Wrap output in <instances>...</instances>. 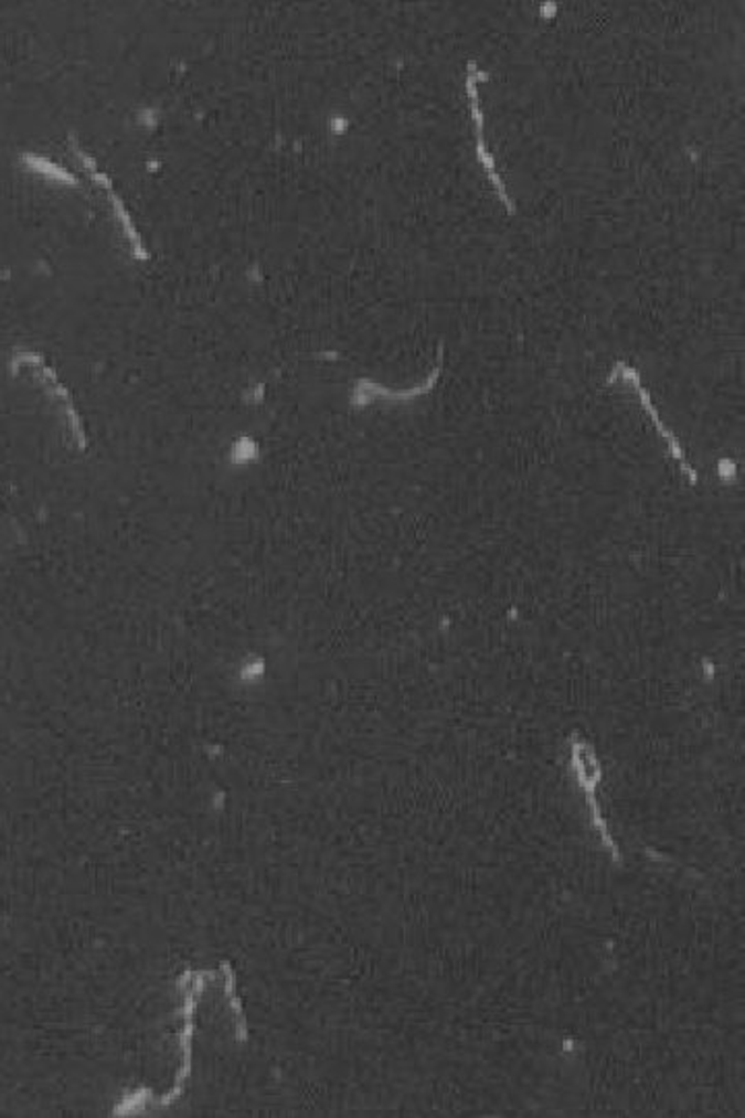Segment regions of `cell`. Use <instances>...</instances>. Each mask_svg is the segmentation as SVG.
<instances>
[{
	"label": "cell",
	"mask_w": 745,
	"mask_h": 1118,
	"mask_svg": "<svg viewBox=\"0 0 745 1118\" xmlns=\"http://www.w3.org/2000/svg\"><path fill=\"white\" fill-rule=\"evenodd\" d=\"M619 380H621V382H626V384L631 385V387L636 390V394H638V398H640V404H642L646 415L650 417L652 425H654V429L659 432V435L662 437V441L667 444V450L671 454V458L678 462L679 470L688 477V481H690V483L698 485V470L690 465V460H688L685 451L681 448V444H679V439L675 437V434H673V432L664 425V420H662L661 415H659V411H657L654 402L650 398V392L646 390L645 384H642V380H640V373H638L636 369L631 368V365H628V363L619 361V363L613 368L611 375H609V382L613 384V382H619Z\"/></svg>",
	"instance_id": "2"
},
{
	"label": "cell",
	"mask_w": 745,
	"mask_h": 1118,
	"mask_svg": "<svg viewBox=\"0 0 745 1118\" xmlns=\"http://www.w3.org/2000/svg\"><path fill=\"white\" fill-rule=\"evenodd\" d=\"M489 73L487 71H480L477 67L475 61H470L466 65V79H464V92H466V98H468V106H470V115H472V123H475V139H477V158H479L480 167L485 168L489 181L496 189L497 200L503 203V207L508 210L510 216L518 214V205L513 201L512 195L508 193L505 183L497 170L496 158L487 146V137H485V113H482V106H480V94L479 84L482 82H489Z\"/></svg>",
	"instance_id": "1"
},
{
	"label": "cell",
	"mask_w": 745,
	"mask_h": 1118,
	"mask_svg": "<svg viewBox=\"0 0 745 1118\" xmlns=\"http://www.w3.org/2000/svg\"><path fill=\"white\" fill-rule=\"evenodd\" d=\"M25 158H28V160H32V162H28L30 167L38 168V170H44L46 174H52V179H58V181H63V183H73V177H71V174H66L65 170H61V168L54 167V164H49L46 160L33 158V156H25Z\"/></svg>",
	"instance_id": "3"
}]
</instances>
